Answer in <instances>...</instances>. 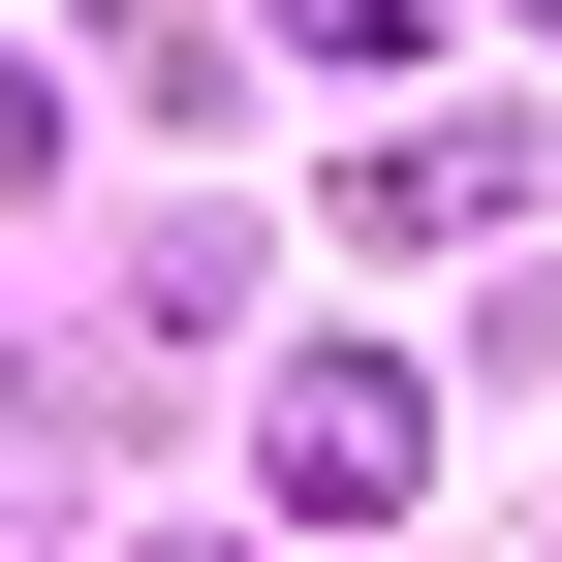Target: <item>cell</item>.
Segmentation results:
<instances>
[{
  "instance_id": "1",
  "label": "cell",
  "mask_w": 562,
  "mask_h": 562,
  "mask_svg": "<svg viewBox=\"0 0 562 562\" xmlns=\"http://www.w3.org/2000/svg\"><path fill=\"white\" fill-rule=\"evenodd\" d=\"M313 32H406V0H313Z\"/></svg>"
}]
</instances>
